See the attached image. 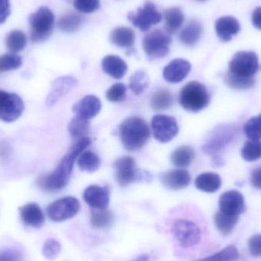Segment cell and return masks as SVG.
<instances>
[{"instance_id": "6da1fadb", "label": "cell", "mask_w": 261, "mask_h": 261, "mask_svg": "<svg viewBox=\"0 0 261 261\" xmlns=\"http://www.w3.org/2000/svg\"><path fill=\"white\" fill-rule=\"evenodd\" d=\"M91 144L88 137L76 140L70 152L60 161L52 173L44 175L37 180L38 187L45 192L55 193L64 189L70 180L75 160Z\"/></svg>"}, {"instance_id": "7a4b0ae2", "label": "cell", "mask_w": 261, "mask_h": 261, "mask_svg": "<svg viewBox=\"0 0 261 261\" xmlns=\"http://www.w3.org/2000/svg\"><path fill=\"white\" fill-rule=\"evenodd\" d=\"M119 135L125 148L135 151L145 145L150 138V128L141 118L130 117L121 124Z\"/></svg>"}, {"instance_id": "3957f363", "label": "cell", "mask_w": 261, "mask_h": 261, "mask_svg": "<svg viewBox=\"0 0 261 261\" xmlns=\"http://www.w3.org/2000/svg\"><path fill=\"white\" fill-rule=\"evenodd\" d=\"M31 40L41 43L48 39L55 28V15L47 6H41L29 17Z\"/></svg>"}, {"instance_id": "277c9868", "label": "cell", "mask_w": 261, "mask_h": 261, "mask_svg": "<svg viewBox=\"0 0 261 261\" xmlns=\"http://www.w3.org/2000/svg\"><path fill=\"white\" fill-rule=\"evenodd\" d=\"M210 100L208 90L198 81L189 83L179 93V102L182 108L192 113L204 110L210 103Z\"/></svg>"}, {"instance_id": "5b68a950", "label": "cell", "mask_w": 261, "mask_h": 261, "mask_svg": "<svg viewBox=\"0 0 261 261\" xmlns=\"http://www.w3.org/2000/svg\"><path fill=\"white\" fill-rule=\"evenodd\" d=\"M258 69L257 54L253 51H239L230 61L228 73L242 77H254Z\"/></svg>"}, {"instance_id": "8992f818", "label": "cell", "mask_w": 261, "mask_h": 261, "mask_svg": "<svg viewBox=\"0 0 261 261\" xmlns=\"http://www.w3.org/2000/svg\"><path fill=\"white\" fill-rule=\"evenodd\" d=\"M171 230L173 236L182 248H193L200 242L201 229L192 221L178 219L175 221Z\"/></svg>"}, {"instance_id": "52a82bcc", "label": "cell", "mask_w": 261, "mask_h": 261, "mask_svg": "<svg viewBox=\"0 0 261 261\" xmlns=\"http://www.w3.org/2000/svg\"><path fill=\"white\" fill-rule=\"evenodd\" d=\"M128 18L135 27L142 32H147L151 26L161 22L162 15L153 3L147 1L143 7L138 8L136 12H129Z\"/></svg>"}, {"instance_id": "ba28073f", "label": "cell", "mask_w": 261, "mask_h": 261, "mask_svg": "<svg viewBox=\"0 0 261 261\" xmlns=\"http://www.w3.org/2000/svg\"><path fill=\"white\" fill-rule=\"evenodd\" d=\"M79 200L72 196L61 198L52 202L47 208V216L53 222H61L72 219L79 213Z\"/></svg>"}, {"instance_id": "9c48e42d", "label": "cell", "mask_w": 261, "mask_h": 261, "mask_svg": "<svg viewBox=\"0 0 261 261\" xmlns=\"http://www.w3.org/2000/svg\"><path fill=\"white\" fill-rule=\"evenodd\" d=\"M171 41L168 34L156 29L144 37L143 48L150 58H164L169 53Z\"/></svg>"}, {"instance_id": "30bf717a", "label": "cell", "mask_w": 261, "mask_h": 261, "mask_svg": "<svg viewBox=\"0 0 261 261\" xmlns=\"http://www.w3.org/2000/svg\"><path fill=\"white\" fill-rule=\"evenodd\" d=\"M236 129L231 125H221L213 130L202 146L206 154L213 155L225 148L236 138Z\"/></svg>"}, {"instance_id": "8fae6325", "label": "cell", "mask_w": 261, "mask_h": 261, "mask_svg": "<svg viewBox=\"0 0 261 261\" xmlns=\"http://www.w3.org/2000/svg\"><path fill=\"white\" fill-rule=\"evenodd\" d=\"M24 108V102L19 96L0 90V120L15 122L21 116Z\"/></svg>"}, {"instance_id": "7c38bea8", "label": "cell", "mask_w": 261, "mask_h": 261, "mask_svg": "<svg viewBox=\"0 0 261 261\" xmlns=\"http://www.w3.org/2000/svg\"><path fill=\"white\" fill-rule=\"evenodd\" d=\"M152 130L154 138L161 143L171 141L177 135L179 127L177 122L172 116L156 115L151 121Z\"/></svg>"}, {"instance_id": "4fadbf2b", "label": "cell", "mask_w": 261, "mask_h": 261, "mask_svg": "<svg viewBox=\"0 0 261 261\" xmlns=\"http://www.w3.org/2000/svg\"><path fill=\"white\" fill-rule=\"evenodd\" d=\"M116 180L122 187L129 185L132 182L142 179L144 173L136 169L135 160L129 156H122L115 163Z\"/></svg>"}, {"instance_id": "5bb4252c", "label": "cell", "mask_w": 261, "mask_h": 261, "mask_svg": "<svg viewBox=\"0 0 261 261\" xmlns=\"http://www.w3.org/2000/svg\"><path fill=\"white\" fill-rule=\"evenodd\" d=\"M219 211L231 216H239L245 211L243 195L237 190L225 192L219 198Z\"/></svg>"}, {"instance_id": "9a60e30c", "label": "cell", "mask_w": 261, "mask_h": 261, "mask_svg": "<svg viewBox=\"0 0 261 261\" xmlns=\"http://www.w3.org/2000/svg\"><path fill=\"white\" fill-rule=\"evenodd\" d=\"M77 85V81L73 76H61L54 81L50 93L46 99L47 107H51L57 103L63 96Z\"/></svg>"}, {"instance_id": "2e32d148", "label": "cell", "mask_w": 261, "mask_h": 261, "mask_svg": "<svg viewBox=\"0 0 261 261\" xmlns=\"http://www.w3.org/2000/svg\"><path fill=\"white\" fill-rule=\"evenodd\" d=\"M191 64L187 60L176 58L169 63L163 72L164 79L169 83L177 84L182 82L190 73Z\"/></svg>"}, {"instance_id": "e0dca14e", "label": "cell", "mask_w": 261, "mask_h": 261, "mask_svg": "<svg viewBox=\"0 0 261 261\" xmlns=\"http://www.w3.org/2000/svg\"><path fill=\"white\" fill-rule=\"evenodd\" d=\"M84 199L92 208L105 210L110 204V192L106 187L97 185L90 186L84 191Z\"/></svg>"}, {"instance_id": "ac0fdd59", "label": "cell", "mask_w": 261, "mask_h": 261, "mask_svg": "<svg viewBox=\"0 0 261 261\" xmlns=\"http://www.w3.org/2000/svg\"><path fill=\"white\" fill-rule=\"evenodd\" d=\"M101 108L100 99L97 96L89 95L73 106V111L76 116L90 120L100 112Z\"/></svg>"}, {"instance_id": "d6986e66", "label": "cell", "mask_w": 261, "mask_h": 261, "mask_svg": "<svg viewBox=\"0 0 261 261\" xmlns=\"http://www.w3.org/2000/svg\"><path fill=\"white\" fill-rule=\"evenodd\" d=\"M241 30L239 21L233 16H223L216 21V32L221 41L228 42Z\"/></svg>"}, {"instance_id": "ffe728a7", "label": "cell", "mask_w": 261, "mask_h": 261, "mask_svg": "<svg viewBox=\"0 0 261 261\" xmlns=\"http://www.w3.org/2000/svg\"><path fill=\"white\" fill-rule=\"evenodd\" d=\"M191 182V176L187 170L182 169L170 170L162 176V182L167 188L179 190L186 188Z\"/></svg>"}, {"instance_id": "44dd1931", "label": "cell", "mask_w": 261, "mask_h": 261, "mask_svg": "<svg viewBox=\"0 0 261 261\" xmlns=\"http://www.w3.org/2000/svg\"><path fill=\"white\" fill-rule=\"evenodd\" d=\"M20 216L24 225L38 228L44 222V216L39 205L36 203H29L19 208Z\"/></svg>"}, {"instance_id": "7402d4cb", "label": "cell", "mask_w": 261, "mask_h": 261, "mask_svg": "<svg viewBox=\"0 0 261 261\" xmlns=\"http://www.w3.org/2000/svg\"><path fill=\"white\" fill-rule=\"evenodd\" d=\"M102 67L106 73L117 80L123 77L128 70L125 61L116 55L105 57L102 61Z\"/></svg>"}, {"instance_id": "603a6c76", "label": "cell", "mask_w": 261, "mask_h": 261, "mask_svg": "<svg viewBox=\"0 0 261 261\" xmlns=\"http://www.w3.org/2000/svg\"><path fill=\"white\" fill-rule=\"evenodd\" d=\"M164 29L168 35H174L182 27L185 19L184 12L179 8L171 7L164 11Z\"/></svg>"}, {"instance_id": "cb8c5ba5", "label": "cell", "mask_w": 261, "mask_h": 261, "mask_svg": "<svg viewBox=\"0 0 261 261\" xmlns=\"http://www.w3.org/2000/svg\"><path fill=\"white\" fill-rule=\"evenodd\" d=\"M195 185L198 190L205 193H216L222 186V179L216 173H203L199 175L195 181Z\"/></svg>"}, {"instance_id": "d4e9b609", "label": "cell", "mask_w": 261, "mask_h": 261, "mask_svg": "<svg viewBox=\"0 0 261 261\" xmlns=\"http://www.w3.org/2000/svg\"><path fill=\"white\" fill-rule=\"evenodd\" d=\"M110 41L120 47H132L135 44V34L128 27H118L110 34Z\"/></svg>"}, {"instance_id": "484cf974", "label": "cell", "mask_w": 261, "mask_h": 261, "mask_svg": "<svg viewBox=\"0 0 261 261\" xmlns=\"http://www.w3.org/2000/svg\"><path fill=\"white\" fill-rule=\"evenodd\" d=\"M202 33V24L196 20H192L181 31L179 40L185 45H194L199 41Z\"/></svg>"}, {"instance_id": "4316f807", "label": "cell", "mask_w": 261, "mask_h": 261, "mask_svg": "<svg viewBox=\"0 0 261 261\" xmlns=\"http://www.w3.org/2000/svg\"><path fill=\"white\" fill-rule=\"evenodd\" d=\"M194 150L190 146H181L173 152L171 161L173 165L179 168L188 167L195 158Z\"/></svg>"}, {"instance_id": "83f0119b", "label": "cell", "mask_w": 261, "mask_h": 261, "mask_svg": "<svg viewBox=\"0 0 261 261\" xmlns=\"http://www.w3.org/2000/svg\"><path fill=\"white\" fill-rule=\"evenodd\" d=\"M239 216L225 214L221 211L215 215L214 222L217 229L224 236L232 232L239 222Z\"/></svg>"}, {"instance_id": "f1b7e54d", "label": "cell", "mask_w": 261, "mask_h": 261, "mask_svg": "<svg viewBox=\"0 0 261 261\" xmlns=\"http://www.w3.org/2000/svg\"><path fill=\"white\" fill-rule=\"evenodd\" d=\"M83 17L74 12H69L59 18L58 27L64 33H73L82 24Z\"/></svg>"}, {"instance_id": "f546056e", "label": "cell", "mask_w": 261, "mask_h": 261, "mask_svg": "<svg viewBox=\"0 0 261 261\" xmlns=\"http://www.w3.org/2000/svg\"><path fill=\"white\" fill-rule=\"evenodd\" d=\"M173 104L172 93L167 90H159L153 93L150 101L152 109L155 111H163L170 109Z\"/></svg>"}, {"instance_id": "4dcf8cb0", "label": "cell", "mask_w": 261, "mask_h": 261, "mask_svg": "<svg viewBox=\"0 0 261 261\" xmlns=\"http://www.w3.org/2000/svg\"><path fill=\"white\" fill-rule=\"evenodd\" d=\"M6 45L12 53H18L25 48L27 38L21 31H12L6 36Z\"/></svg>"}, {"instance_id": "1f68e13d", "label": "cell", "mask_w": 261, "mask_h": 261, "mask_svg": "<svg viewBox=\"0 0 261 261\" xmlns=\"http://www.w3.org/2000/svg\"><path fill=\"white\" fill-rule=\"evenodd\" d=\"M77 164L83 171L93 173L100 167L101 161L96 153L92 151H85L80 155Z\"/></svg>"}, {"instance_id": "d6a6232c", "label": "cell", "mask_w": 261, "mask_h": 261, "mask_svg": "<svg viewBox=\"0 0 261 261\" xmlns=\"http://www.w3.org/2000/svg\"><path fill=\"white\" fill-rule=\"evenodd\" d=\"M114 216L108 210H98L92 214L90 225L96 229H106L113 225Z\"/></svg>"}, {"instance_id": "836d02e7", "label": "cell", "mask_w": 261, "mask_h": 261, "mask_svg": "<svg viewBox=\"0 0 261 261\" xmlns=\"http://www.w3.org/2000/svg\"><path fill=\"white\" fill-rule=\"evenodd\" d=\"M68 129L72 138L74 139L78 140L87 137V135L90 130L89 120L76 116L69 124Z\"/></svg>"}, {"instance_id": "e575fe53", "label": "cell", "mask_w": 261, "mask_h": 261, "mask_svg": "<svg viewBox=\"0 0 261 261\" xmlns=\"http://www.w3.org/2000/svg\"><path fill=\"white\" fill-rule=\"evenodd\" d=\"M239 252L234 245H228L219 252L195 261H236L239 260Z\"/></svg>"}, {"instance_id": "d590c367", "label": "cell", "mask_w": 261, "mask_h": 261, "mask_svg": "<svg viewBox=\"0 0 261 261\" xmlns=\"http://www.w3.org/2000/svg\"><path fill=\"white\" fill-rule=\"evenodd\" d=\"M225 84L230 88L234 89V90H248V89L252 88L255 84L254 77H242V76L231 74L228 72L225 76Z\"/></svg>"}, {"instance_id": "8d00e7d4", "label": "cell", "mask_w": 261, "mask_h": 261, "mask_svg": "<svg viewBox=\"0 0 261 261\" xmlns=\"http://www.w3.org/2000/svg\"><path fill=\"white\" fill-rule=\"evenodd\" d=\"M148 84L149 77L144 70H138L130 76L129 87L135 94H141L147 89Z\"/></svg>"}, {"instance_id": "74e56055", "label": "cell", "mask_w": 261, "mask_h": 261, "mask_svg": "<svg viewBox=\"0 0 261 261\" xmlns=\"http://www.w3.org/2000/svg\"><path fill=\"white\" fill-rule=\"evenodd\" d=\"M242 156L245 161L253 162L261 158V141L250 140L242 149Z\"/></svg>"}, {"instance_id": "f35d334b", "label": "cell", "mask_w": 261, "mask_h": 261, "mask_svg": "<svg viewBox=\"0 0 261 261\" xmlns=\"http://www.w3.org/2000/svg\"><path fill=\"white\" fill-rule=\"evenodd\" d=\"M245 135L250 140L260 141L261 139V114L251 118L244 126Z\"/></svg>"}, {"instance_id": "ab89813d", "label": "cell", "mask_w": 261, "mask_h": 261, "mask_svg": "<svg viewBox=\"0 0 261 261\" xmlns=\"http://www.w3.org/2000/svg\"><path fill=\"white\" fill-rule=\"evenodd\" d=\"M22 65V58L15 54H6L0 56V72L15 70Z\"/></svg>"}, {"instance_id": "60d3db41", "label": "cell", "mask_w": 261, "mask_h": 261, "mask_svg": "<svg viewBox=\"0 0 261 261\" xmlns=\"http://www.w3.org/2000/svg\"><path fill=\"white\" fill-rule=\"evenodd\" d=\"M61 245L59 242L54 239H47L42 247V254L46 259L54 260L61 252Z\"/></svg>"}, {"instance_id": "b9f144b4", "label": "cell", "mask_w": 261, "mask_h": 261, "mask_svg": "<svg viewBox=\"0 0 261 261\" xmlns=\"http://www.w3.org/2000/svg\"><path fill=\"white\" fill-rule=\"evenodd\" d=\"M126 87L123 84H116L107 92V98L110 102H118L123 100L126 94Z\"/></svg>"}, {"instance_id": "7bdbcfd3", "label": "cell", "mask_w": 261, "mask_h": 261, "mask_svg": "<svg viewBox=\"0 0 261 261\" xmlns=\"http://www.w3.org/2000/svg\"><path fill=\"white\" fill-rule=\"evenodd\" d=\"M73 6L78 12L92 13L100 7V0H74Z\"/></svg>"}, {"instance_id": "ee69618b", "label": "cell", "mask_w": 261, "mask_h": 261, "mask_svg": "<svg viewBox=\"0 0 261 261\" xmlns=\"http://www.w3.org/2000/svg\"><path fill=\"white\" fill-rule=\"evenodd\" d=\"M250 253L254 257H261V234L253 236L248 241Z\"/></svg>"}, {"instance_id": "f6af8a7d", "label": "cell", "mask_w": 261, "mask_h": 261, "mask_svg": "<svg viewBox=\"0 0 261 261\" xmlns=\"http://www.w3.org/2000/svg\"><path fill=\"white\" fill-rule=\"evenodd\" d=\"M0 261H23L22 254L17 250H4L0 251Z\"/></svg>"}, {"instance_id": "bcb514c9", "label": "cell", "mask_w": 261, "mask_h": 261, "mask_svg": "<svg viewBox=\"0 0 261 261\" xmlns=\"http://www.w3.org/2000/svg\"><path fill=\"white\" fill-rule=\"evenodd\" d=\"M9 0H0V24H3L10 15Z\"/></svg>"}, {"instance_id": "7dc6e473", "label": "cell", "mask_w": 261, "mask_h": 261, "mask_svg": "<svg viewBox=\"0 0 261 261\" xmlns=\"http://www.w3.org/2000/svg\"><path fill=\"white\" fill-rule=\"evenodd\" d=\"M251 184L254 188L261 189V167L253 171L251 176Z\"/></svg>"}, {"instance_id": "c3c4849f", "label": "cell", "mask_w": 261, "mask_h": 261, "mask_svg": "<svg viewBox=\"0 0 261 261\" xmlns=\"http://www.w3.org/2000/svg\"><path fill=\"white\" fill-rule=\"evenodd\" d=\"M252 23L256 29L261 30V6L254 9L252 15Z\"/></svg>"}, {"instance_id": "681fc988", "label": "cell", "mask_w": 261, "mask_h": 261, "mask_svg": "<svg viewBox=\"0 0 261 261\" xmlns=\"http://www.w3.org/2000/svg\"><path fill=\"white\" fill-rule=\"evenodd\" d=\"M132 261H150V257L147 254H142V255L139 256V257Z\"/></svg>"}, {"instance_id": "f907efd6", "label": "cell", "mask_w": 261, "mask_h": 261, "mask_svg": "<svg viewBox=\"0 0 261 261\" xmlns=\"http://www.w3.org/2000/svg\"><path fill=\"white\" fill-rule=\"evenodd\" d=\"M222 160L220 158H219V156H216V158L213 159V163H214L215 166H217V167H219V166L222 165L221 164V163L222 162Z\"/></svg>"}, {"instance_id": "816d5d0a", "label": "cell", "mask_w": 261, "mask_h": 261, "mask_svg": "<svg viewBox=\"0 0 261 261\" xmlns=\"http://www.w3.org/2000/svg\"><path fill=\"white\" fill-rule=\"evenodd\" d=\"M197 1H199V2H205V1H207V0H197Z\"/></svg>"}]
</instances>
